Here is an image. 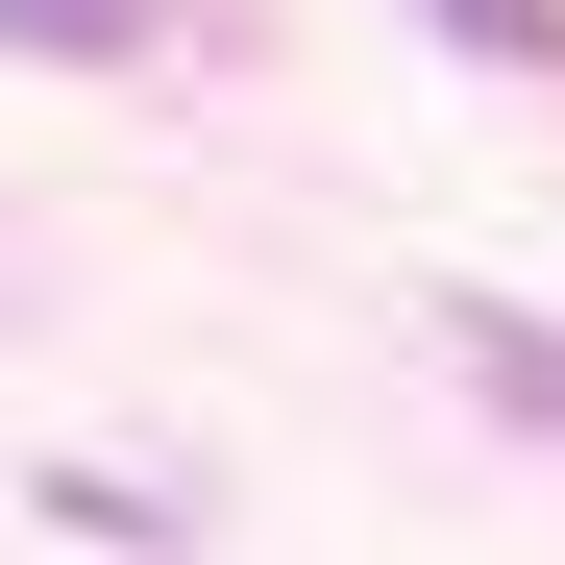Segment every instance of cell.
<instances>
[{"label":"cell","instance_id":"2","mask_svg":"<svg viewBox=\"0 0 565 565\" xmlns=\"http://www.w3.org/2000/svg\"><path fill=\"white\" fill-rule=\"evenodd\" d=\"M467 394H492V418H541V443H565V320H516V296H467Z\"/></svg>","mask_w":565,"mask_h":565},{"label":"cell","instance_id":"3","mask_svg":"<svg viewBox=\"0 0 565 565\" xmlns=\"http://www.w3.org/2000/svg\"><path fill=\"white\" fill-rule=\"evenodd\" d=\"M418 25H443L467 74H565V0H418Z\"/></svg>","mask_w":565,"mask_h":565},{"label":"cell","instance_id":"1","mask_svg":"<svg viewBox=\"0 0 565 565\" xmlns=\"http://www.w3.org/2000/svg\"><path fill=\"white\" fill-rule=\"evenodd\" d=\"M0 50H25V74H148L172 0H0Z\"/></svg>","mask_w":565,"mask_h":565}]
</instances>
